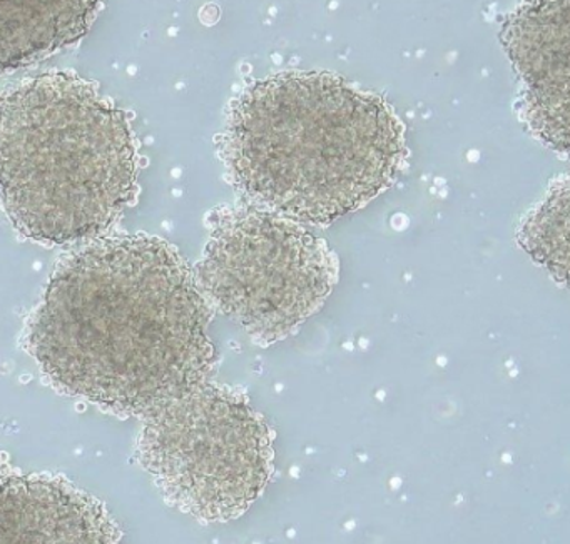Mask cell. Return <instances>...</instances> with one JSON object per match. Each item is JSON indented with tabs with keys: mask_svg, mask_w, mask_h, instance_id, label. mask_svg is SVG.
<instances>
[{
	"mask_svg": "<svg viewBox=\"0 0 570 544\" xmlns=\"http://www.w3.org/2000/svg\"><path fill=\"white\" fill-rule=\"evenodd\" d=\"M212 307L159 237L96 240L59 263L28 349L69 396L139 421L212 380Z\"/></svg>",
	"mask_w": 570,
	"mask_h": 544,
	"instance_id": "cell-1",
	"label": "cell"
},
{
	"mask_svg": "<svg viewBox=\"0 0 570 544\" xmlns=\"http://www.w3.org/2000/svg\"><path fill=\"white\" fill-rule=\"evenodd\" d=\"M222 157L249 206L330 226L395 182L405 127L382 96L338 73L285 70L233 100Z\"/></svg>",
	"mask_w": 570,
	"mask_h": 544,
	"instance_id": "cell-2",
	"label": "cell"
},
{
	"mask_svg": "<svg viewBox=\"0 0 570 544\" xmlns=\"http://www.w3.org/2000/svg\"><path fill=\"white\" fill-rule=\"evenodd\" d=\"M136 194V147L122 110L92 83L48 72L0 92V200L29 239H95Z\"/></svg>",
	"mask_w": 570,
	"mask_h": 544,
	"instance_id": "cell-3",
	"label": "cell"
},
{
	"mask_svg": "<svg viewBox=\"0 0 570 544\" xmlns=\"http://www.w3.org/2000/svg\"><path fill=\"white\" fill-rule=\"evenodd\" d=\"M136 453L166 501L202 521L242 516L273 473L268 427L213 380L142 419Z\"/></svg>",
	"mask_w": 570,
	"mask_h": 544,
	"instance_id": "cell-4",
	"label": "cell"
},
{
	"mask_svg": "<svg viewBox=\"0 0 570 544\" xmlns=\"http://www.w3.org/2000/svg\"><path fill=\"white\" fill-rule=\"evenodd\" d=\"M195 277L209 307L272 344L325 304L336 266L312 229L248 204L215 214Z\"/></svg>",
	"mask_w": 570,
	"mask_h": 544,
	"instance_id": "cell-5",
	"label": "cell"
},
{
	"mask_svg": "<svg viewBox=\"0 0 570 544\" xmlns=\"http://www.w3.org/2000/svg\"><path fill=\"white\" fill-rule=\"evenodd\" d=\"M500 42L522 83L520 117L552 149L569 147L570 0L523 3Z\"/></svg>",
	"mask_w": 570,
	"mask_h": 544,
	"instance_id": "cell-6",
	"label": "cell"
},
{
	"mask_svg": "<svg viewBox=\"0 0 570 544\" xmlns=\"http://www.w3.org/2000/svg\"><path fill=\"white\" fill-rule=\"evenodd\" d=\"M108 507L55 474L0 477V544H119Z\"/></svg>",
	"mask_w": 570,
	"mask_h": 544,
	"instance_id": "cell-7",
	"label": "cell"
},
{
	"mask_svg": "<svg viewBox=\"0 0 570 544\" xmlns=\"http://www.w3.org/2000/svg\"><path fill=\"white\" fill-rule=\"evenodd\" d=\"M99 3L0 2V73L45 60L81 40Z\"/></svg>",
	"mask_w": 570,
	"mask_h": 544,
	"instance_id": "cell-8",
	"label": "cell"
},
{
	"mask_svg": "<svg viewBox=\"0 0 570 544\" xmlns=\"http://www.w3.org/2000/svg\"><path fill=\"white\" fill-rule=\"evenodd\" d=\"M523 249L566 283L569 266V180H557L519 233Z\"/></svg>",
	"mask_w": 570,
	"mask_h": 544,
	"instance_id": "cell-9",
	"label": "cell"
}]
</instances>
